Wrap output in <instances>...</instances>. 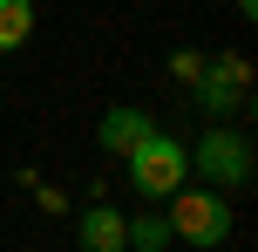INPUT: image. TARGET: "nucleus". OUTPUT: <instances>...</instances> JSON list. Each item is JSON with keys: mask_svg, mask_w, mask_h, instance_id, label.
Returning a JSON list of instances; mask_svg holds the SVG:
<instances>
[{"mask_svg": "<svg viewBox=\"0 0 258 252\" xmlns=\"http://www.w3.org/2000/svg\"><path fill=\"white\" fill-rule=\"evenodd\" d=\"M170 239H183V245H224L231 239V205H224V191L177 184L170 191Z\"/></svg>", "mask_w": 258, "mask_h": 252, "instance_id": "obj_1", "label": "nucleus"}, {"mask_svg": "<svg viewBox=\"0 0 258 252\" xmlns=\"http://www.w3.org/2000/svg\"><path fill=\"white\" fill-rule=\"evenodd\" d=\"M183 177H190V157H183V143L170 130H150L136 150H129V184H136V198H156V205H163Z\"/></svg>", "mask_w": 258, "mask_h": 252, "instance_id": "obj_2", "label": "nucleus"}, {"mask_svg": "<svg viewBox=\"0 0 258 252\" xmlns=\"http://www.w3.org/2000/svg\"><path fill=\"white\" fill-rule=\"evenodd\" d=\"M183 157H190V171L204 177L211 191H238V184H251V143H245L238 130H204Z\"/></svg>", "mask_w": 258, "mask_h": 252, "instance_id": "obj_3", "label": "nucleus"}, {"mask_svg": "<svg viewBox=\"0 0 258 252\" xmlns=\"http://www.w3.org/2000/svg\"><path fill=\"white\" fill-rule=\"evenodd\" d=\"M197 109H211V116H231V109H251V62L245 55H211L204 68H197Z\"/></svg>", "mask_w": 258, "mask_h": 252, "instance_id": "obj_4", "label": "nucleus"}, {"mask_svg": "<svg viewBox=\"0 0 258 252\" xmlns=\"http://www.w3.org/2000/svg\"><path fill=\"white\" fill-rule=\"evenodd\" d=\"M150 130H156V123H150V109H129V103H122V109H109V116L95 123V143H102L109 157H129V150H136Z\"/></svg>", "mask_w": 258, "mask_h": 252, "instance_id": "obj_5", "label": "nucleus"}, {"mask_svg": "<svg viewBox=\"0 0 258 252\" xmlns=\"http://www.w3.org/2000/svg\"><path fill=\"white\" fill-rule=\"evenodd\" d=\"M82 252H129V232H122V212H109V205H89L75 225Z\"/></svg>", "mask_w": 258, "mask_h": 252, "instance_id": "obj_6", "label": "nucleus"}, {"mask_svg": "<svg viewBox=\"0 0 258 252\" xmlns=\"http://www.w3.org/2000/svg\"><path fill=\"white\" fill-rule=\"evenodd\" d=\"M34 34V0H0V55H14Z\"/></svg>", "mask_w": 258, "mask_h": 252, "instance_id": "obj_7", "label": "nucleus"}, {"mask_svg": "<svg viewBox=\"0 0 258 252\" xmlns=\"http://www.w3.org/2000/svg\"><path fill=\"white\" fill-rule=\"evenodd\" d=\"M129 232V252H163L170 245V218H122Z\"/></svg>", "mask_w": 258, "mask_h": 252, "instance_id": "obj_8", "label": "nucleus"}, {"mask_svg": "<svg viewBox=\"0 0 258 252\" xmlns=\"http://www.w3.org/2000/svg\"><path fill=\"white\" fill-rule=\"evenodd\" d=\"M170 68H177L183 82H197V68H204V55H197V48H177V55H170Z\"/></svg>", "mask_w": 258, "mask_h": 252, "instance_id": "obj_9", "label": "nucleus"}, {"mask_svg": "<svg viewBox=\"0 0 258 252\" xmlns=\"http://www.w3.org/2000/svg\"><path fill=\"white\" fill-rule=\"evenodd\" d=\"M238 7H245V14H258V0H238Z\"/></svg>", "mask_w": 258, "mask_h": 252, "instance_id": "obj_10", "label": "nucleus"}]
</instances>
